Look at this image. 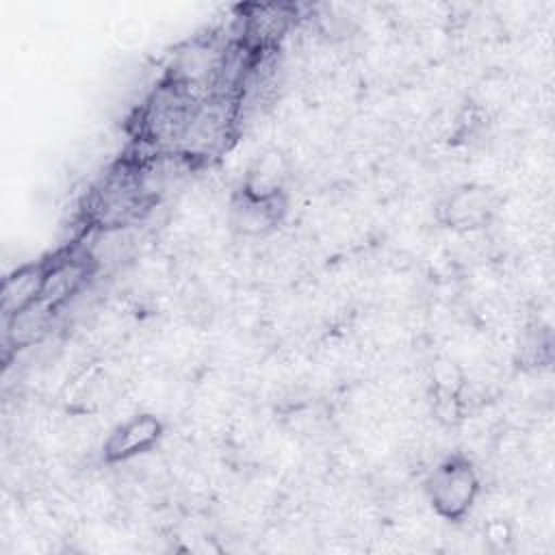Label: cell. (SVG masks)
I'll use <instances>...</instances> for the list:
<instances>
[{
	"label": "cell",
	"instance_id": "obj_1",
	"mask_svg": "<svg viewBox=\"0 0 555 555\" xmlns=\"http://www.w3.org/2000/svg\"><path fill=\"white\" fill-rule=\"evenodd\" d=\"M154 197L145 189L141 160H124L111 169L87 199V219L98 230H121L132 225Z\"/></svg>",
	"mask_w": 555,
	"mask_h": 555
},
{
	"label": "cell",
	"instance_id": "obj_2",
	"mask_svg": "<svg viewBox=\"0 0 555 555\" xmlns=\"http://www.w3.org/2000/svg\"><path fill=\"white\" fill-rule=\"evenodd\" d=\"M202 100L163 78L137 111V139L154 154L173 156Z\"/></svg>",
	"mask_w": 555,
	"mask_h": 555
},
{
	"label": "cell",
	"instance_id": "obj_3",
	"mask_svg": "<svg viewBox=\"0 0 555 555\" xmlns=\"http://www.w3.org/2000/svg\"><path fill=\"white\" fill-rule=\"evenodd\" d=\"M427 499L444 520H462L481 492V479L473 462L460 453L444 457L427 477Z\"/></svg>",
	"mask_w": 555,
	"mask_h": 555
},
{
	"label": "cell",
	"instance_id": "obj_4",
	"mask_svg": "<svg viewBox=\"0 0 555 555\" xmlns=\"http://www.w3.org/2000/svg\"><path fill=\"white\" fill-rule=\"evenodd\" d=\"M499 193L479 182L453 189L438 204V221L453 232H477L492 223L499 212Z\"/></svg>",
	"mask_w": 555,
	"mask_h": 555
},
{
	"label": "cell",
	"instance_id": "obj_5",
	"mask_svg": "<svg viewBox=\"0 0 555 555\" xmlns=\"http://www.w3.org/2000/svg\"><path fill=\"white\" fill-rule=\"evenodd\" d=\"M165 434V425L158 416L143 412L119 423L104 442V460L108 464H119L134 460L152 451Z\"/></svg>",
	"mask_w": 555,
	"mask_h": 555
},
{
	"label": "cell",
	"instance_id": "obj_6",
	"mask_svg": "<svg viewBox=\"0 0 555 555\" xmlns=\"http://www.w3.org/2000/svg\"><path fill=\"white\" fill-rule=\"evenodd\" d=\"M295 15L297 9L293 4H254L241 17L238 41L254 52H273L293 26Z\"/></svg>",
	"mask_w": 555,
	"mask_h": 555
},
{
	"label": "cell",
	"instance_id": "obj_7",
	"mask_svg": "<svg viewBox=\"0 0 555 555\" xmlns=\"http://www.w3.org/2000/svg\"><path fill=\"white\" fill-rule=\"evenodd\" d=\"M288 180V158L282 150L269 147L254 158L247 167L238 195L249 199H275L284 197Z\"/></svg>",
	"mask_w": 555,
	"mask_h": 555
},
{
	"label": "cell",
	"instance_id": "obj_8",
	"mask_svg": "<svg viewBox=\"0 0 555 555\" xmlns=\"http://www.w3.org/2000/svg\"><path fill=\"white\" fill-rule=\"evenodd\" d=\"M48 264H50V260L22 264L2 280L0 310H2L4 319L41 299L46 275H48Z\"/></svg>",
	"mask_w": 555,
	"mask_h": 555
},
{
	"label": "cell",
	"instance_id": "obj_9",
	"mask_svg": "<svg viewBox=\"0 0 555 555\" xmlns=\"http://www.w3.org/2000/svg\"><path fill=\"white\" fill-rule=\"evenodd\" d=\"M59 308L39 299L4 319V343L11 349H26L41 343L54 325Z\"/></svg>",
	"mask_w": 555,
	"mask_h": 555
},
{
	"label": "cell",
	"instance_id": "obj_10",
	"mask_svg": "<svg viewBox=\"0 0 555 555\" xmlns=\"http://www.w3.org/2000/svg\"><path fill=\"white\" fill-rule=\"evenodd\" d=\"M286 212V199H249L236 195L232 204V225L247 236H258L271 232Z\"/></svg>",
	"mask_w": 555,
	"mask_h": 555
},
{
	"label": "cell",
	"instance_id": "obj_11",
	"mask_svg": "<svg viewBox=\"0 0 555 555\" xmlns=\"http://www.w3.org/2000/svg\"><path fill=\"white\" fill-rule=\"evenodd\" d=\"M483 535L490 544L503 548L512 542V527L503 518H494L483 527Z\"/></svg>",
	"mask_w": 555,
	"mask_h": 555
}]
</instances>
